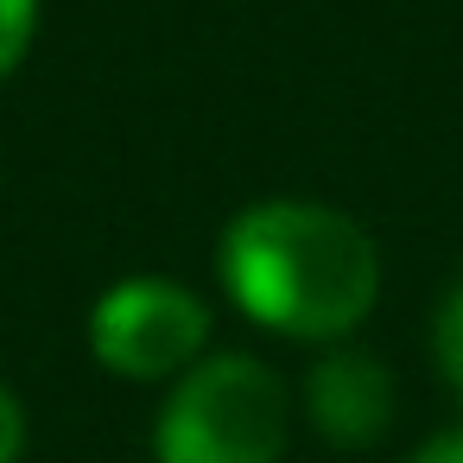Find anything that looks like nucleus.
<instances>
[{"mask_svg":"<svg viewBox=\"0 0 463 463\" xmlns=\"http://www.w3.org/2000/svg\"><path fill=\"white\" fill-rule=\"evenodd\" d=\"M222 286L254 324L330 343L368 317L381 292V260L368 229L349 222L343 210L305 197H267L222 229Z\"/></svg>","mask_w":463,"mask_h":463,"instance_id":"1","label":"nucleus"},{"mask_svg":"<svg viewBox=\"0 0 463 463\" xmlns=\"http://www.w3.org/2000/svg\"><path fill=\"white\" fill-rule=\"evenodd\" d=\"M292 425L286 381L254 355H203L178 374L153 425L159 463H279Z\"/></svg>","mask_w":463,"mask_h":463,"instance_id":"2","label":"nucleus"},{"mask_svg":"<svg viewBox=\"0 0 463 463\" xmlns=\"http://www.w3.org/2000/svg\"><path fill=\"white\" fill-rule=\"evenodd\" d=\"M210 311L178 279H121L90 311V349L121 381H172L191 362H203Z\"/></svg>","mask_w":463,"mask_h":463,"instance_id":"3","label":"nucleus"},{"mask_svg":"<svg viewBox=\"0 0 463 463\" xmlns=\"http://www.w3.org/2000/svg\"><path fill=\"white\" fill-rule=\"evenodd\" d=\"M305 412L330 444L362 450L393 425V374L362 349H330L305 374Z\"/></svg>","mask_w":463,"mask_h":463,"instance_id":"4","label":"nucleus"},{"mask_svg":"<svg viewBox=\"0 0 463 463\" xmlns=\"http://www.w3.org/2000/svg\"><path fill=\"white\" fill-rule=\"evenodd\" d=\"M39 33V0H0V77H14Z\"/></svg>","mask_w":463,"mask_h":463,"instance_id":"5","label":"nucleus"},{"mask_svg":"<svg viewBox=\"0 0 463 463\" xmlns=\"http://www.w3.org/2000/svg\"><path fill=\"white\" fill-rule=\"evenodd\" d=\"M438 368H444V381L463 393V286L444 298V311H438Z\"/></svg>","mask_w":463,"mask_h":463,"instance_id":"6","label":"nucleus"},{"mask_svg":"<svg viewBox=\"0 0 463 463\" xmlns=\"http://www.w3.org/2000/svg\"><path fill=\"white\" fill-rule=\"evenodd\" d=\"M20 450H26V412H20V400L0 387V463H20Z\"/></svg>","mask_w":463,"mask_h":463,"instance_id":"7","label":"nucleus"},{"mask_svg":"<svg viewBox=\"0 0 463 463\" xmlns=\"http://www.w3.org/2000/svg\"><path fill=\"white\" fill-rule=\"evenodd\" d=\"M412 463H463V431H444V438H431Z\"/></svg>","mask_w":463,"mask_h":463,"instance_id":"8","label":"nucleus"}]
</instances>
